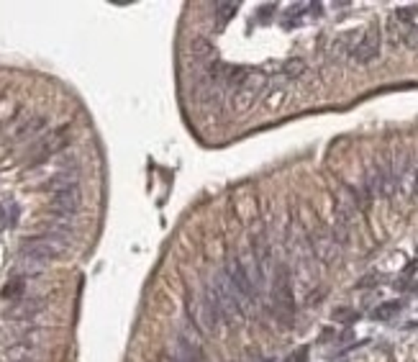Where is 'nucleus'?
Here are the masks:
<instances>
[{"mask_svg": "<svg viewBox=\"0 0 418 362\" xmlns=\"http://www.w3.org/2000/svg\"><path fill=\"white\" fill-rule=\"evenodd\" d=\"M236 8H239V3H224V6H218V11H216L218 29H221V26H226V21H229L234 13H236Z\"/></svg>", "mask_w": 418, "mask_h": 362, "instance_id": "12", "label": "nucleus"}, {"mask_svg": "<svg viewBox=\"0 0 418 362\" xmlns=\"http://www.w3.org/2000/svg\"><path fill=\"white\" fill-rule=\"evenodd\" d=\"M303 69H306V65L300 60H290L288 65L283 67V77L285 80H292V77H300L303 75Z\"/></svg>", "mask_w": 418, "mask_h": 362, "instance_id": "14", "label": "nucleus"}, {"mask_svg": "<svg viewBox=\"0 0 418 362\" xmlns=\"http://www.w3.org/2000/svg\"><path fill=\"white\" fill-rule=\"evenodd\" d=\"M65 249H67L65 241L54 239V236H49V234L31 236V239H26L21 244V260L23 262H34V264L46 267V264L52 262V260H57Z\"/></svg>", "mask_w": 418, "mask_h": 362, "instance_id": "2", "label": "nucleus"}, {"mask_svg": "<svg viewBox=\"0 0 418 362\" xmlns=\"http://www.w3.org/2000/svg\"><path fill=\"white\" fill-rule=\"evenodd\" d=\"M224 275L226 280H229V286L234 288V293H236V298H239L241 309L249 311L257 303V286H254L252 275H249L247 264H244V260H239V257H229L226 260V267H224Z\"/></svg>", "mask_w": 418, "mask_h": 362, "instance_id": "1", "label": "nucleus"}, {"mask_svg": "<svg viewBox=\"0 0 418 362\" xmlns=\"http://www.w3.org/2000/svg\"><path fill=\"white\" fill-rule=\"evenodd\" d=\"M83 206V193H80V185H69V188H62L57 193H52V201H49V208H52L54 219H65L69 221L80 211Z\"/></svg>", "mask_w": 418, "mask_h": 362, "instance_id": "5", "label": "nucleus"}, {"mask_svg": "<svg viewBox=\"0 0 418 362\" xmlns=\"http://www.w3.org/2000/svg\"><path fill=\"white\" fill-rule=\"evenodd\" d=\"M272 311H275L277 321H283L285 326L292 324V316H295V303H292L290 275H288L285 267H277L275 280H272Z\"/></svg>", "mask_w": 418, "mask_h": 362, "instance_id": "3", "label": "nucleus"}, {"mask_svg": "<svg viewBox=\"0 0 418 362\" xmlns=\"http://www.w3.org/2000/svg\"><path fill=\"white\" fill-rule=\"evenodd\" d=\"M398 309H400L398 303H385V306H380V309L375 311V316H377V319H390Z\"/></svg>", "mask_w": 418, "mask_h": 362, "instance_id": "15", "label": "nucleus"}, {"mask_svg": "<svg viewBox=\"0 0 418 362\" xmlns=\"http://www.w3.org/2000/svg\"><path fill=\"white\" fill-rule=\"evenodd\" d=\"M377 54H380V31L375 29V26H370V29L359 36L351 57H354L359 65H367V62H372Z\"/></svg>", "mask_w": 418, "mask_h": 362, "instance_id": "6", "label": "nucleus"}, {"mask_svg": "<svg viewBox=\"0 0 418 362\" xmlns=\"http://www.w3.org/2000/svg\"><path fill=\"white\" fill-rule=\"evenodd\" d=\"M193 54L198 60H210L213 57V46L205 41V39H195L193 41Z\"/></svg>", "mask_w": 418, "mask_h": 362, "instance_id": "13", "label": "nucleus"}, {"mask_svg": "<svg viewBox=\"0 0 418 362\" xmlns=\"http://www.w3.org/2000/svg\"><path fill=\"white\" fill-rule=\"evenodd\" d=\"M339 241L334 239V232L329 229H316L314 234H311V249H314V255L323 262H331L336 255H339Z\"/></svg>", "mask_w": 418, "mask_h": 362, "instance_id": "7", "label": "nucleus"}, {"mask_svg": "<svg viewBox=\"0 0 418 362\" xmlns=\"http://www.w3.org/2000/svg\"><path fill=\"white\" fill-rule=\"evenodd\" d=\"M398 193H400L403 198L418 196V165L416 162H411V165L403 170V175L398 177Z\"/></svg>", "mask_w": 418, "mask_h": 362, "instance_id": "9", "label": "nucleus"}, {"mask_svg": "<svg viewBox=\"0 0 418 362\" xmlns=\"http://www.w3.org/2000/svg\"><path fill=\"white\" fill-rule=\"evenodd\" d=\"M44 309H46V298H21V301H15L13 306L8 309V319H13V321H29V319H36Z\"/></svg>", "mask_w": 418, "mask_h": 362, "instance_id": "8", "label": "nucleus"}, {"mask_svg": "<svg viewBox=\"0 0 418 362\" xmlns=\"http://www.w3.org/2000/svg\"><path fill=\"white\" fill-rule=\"evenodd\" d=\"M69 185H80V173H77V167H72V170H60L52 180L46 182V190H49V193H57V190L69 188Z\"/></svg>", "mask_w": 418, "mask_h": 362, "instance_id": "10", "label": "nucleus"}, {"mask_svg": "<svg viewBox=\"0 0 418 362\" xmlns=\"http://www.w3.org/2000/svg\"><path fill=\"white\" fill-rule=\"evenodd\" d=\"M264 83H267V77L259 75V72H247L244 80L236 85V93H234V108L244 114L249 108L254 106V100L259 98V93L264 90Z\"/></svg>", "mask_w": 418, "mask_h": 362, "instance_id": "4", "label": "nucleus"}, {"mask_svg": "<svg viewBox=\"0 0 418 362\" xmlns=\"http://www.w3.org/2000/svg\"><path fill=\"white\" fill-rule=\"evenodd\" d=\"M44 126V119L41 116H36V119H31V121H26L21 128H18V134H15V139L21 142V139H26V136H31V134H36L39 128Z\"/></svg>", "mask_w": 418, "mask_h": 362, "instance_id": "11", "label": "nucleus"}]
</instances>
